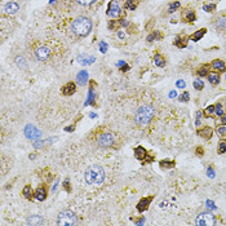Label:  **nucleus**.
Segmentation results:
<instances>
[{
  "instance_id": "obj_1",
  "label": "nucleus",
  "mask_w": 226,
  "mask_h": 226,
  "mask_svg": "<svg viewBox=\"0 0 226 226\" xmlns=\"http://www.w3.org/2000/svg\"><path fill=\"white\" fill-rule=\"evenodd\" d=\"M154 115H155V110H154L153 106L143 105L136 111L134 122H136L137 125H140V127H145V125H147L150 122L153 120Z\"/></svg>"
},
{
  "instance_id": "obj_2",
  "label": "nucleus",
  "mask_w": 226,
  "mask_h": 226,
  "mask_svg": "<svg viewBox=\"0 0 226 226\" xmlns=\"http://www.w3.org/2000/svg\"><path fill=\"white\" fill-rule=\"evenodd\" d=\"M84 177L87 184L89 185H101L105 181V171L99 166H92L85 171Z\"/></svg>"
},
{
  "instance_id": "obj_3",
  "label": "nucleus",
  "mask_w": 226,
  "mask_h": 226,
  "mask_svg": "<svg viewBox=\"0 0 226 226\" xmlns=\"http://www.w3.org/2000/svg\"><path fill=\"white\" fill-rule=\"evenodd\" d=\"M72 31L79 36H87L92 30V21L88 17H78L72 22Z\"/></svg>"
},
{
  "instance_id": "obj_4",
  "label": "nucleus",
  "mask_w": 226,
  "mask_h": 226,
  "mask_svg": "<svg viewBox=\"0 0 226 226\" xmlns=\"http://www.w3.org/2000/svg\"><path fill=\"white\" fill-rule=\"evenodd\" d=\"M78 222L76 220V215L72 211H62L58 215V220H57V225L60 226H71Z\"/></svg>"
},
{
  "instance_id": "obj_5",
  "label": "nucleus",
  "mask_w": 226,
  "mask_h": 226,
  "mask_svg": "<svg viewBox=\"0 0 226 226\" xmlns=\"http://www.w3.org/2000/svg\"><path fill=\"white\" fill-rule=\"evenodd\" d=\"M195 224L199 226H213L216 225V218L211 212H203L197 217Z\"/></svg>"
},
{
  "instance_id": "obj_6",
  "label": "nucleus",
  "mask_w": 226,
  "mask_h": 226,
  "mask_svg": "<svg viewBox=\"0 0 226 226\" xmlns=\"http://www.w3.org/2000/svg\"><path fill=\"white\" fill-rule=\"evenodd\" d=\"M25 134H26V137L29 140H37L41 136L40 131L37 129L35 125H33V124H27L26 125V128H25Z\"/></svg>"
},
{
  "instance_id": "obj_7",
  "label": "nucleus",
  "mask_w": 226,
  "mask_h": 226,
  "mask_svg": "<svg viewBox=\"0 0 226 226\" xmlns=\"http://www.w3.org/2000/svg\"><path fill=\"white\" fill-rule=\"evenodd\" d=\"M98 143H99V146H102V147H109L114 143V137L110 133H102L98 137Z\"/></svg>"
},
{
  "instance_id": "obj_8",
  "label": "nucleus",
  "mask_w": 226,
  "mask_h": 226,
  "mask_svg": "<svg viewBox=\"0 0 226 226\" xmlns=\"http://www.w3.org/2000/svg\"><path fill=\"white\" fill-rule=\"evenodd\" d=\"M35 56L39 61H47L49 58V56H51V49L47 48V47H40V48L36 49Z\"/></svg>"
},
{
  "instance_id": "obj_9",
  "label": "nucleus",
  "mask_w": 226,
  "mask_h": 226,
  "mask_svg": "<svg viewBox=\"0 0 226 226\" xmlns=\"http://www.w3.org/2000/svg\"><path fill=\"white\" fill-rule=\"evenodd\" d=\"M120 13H122V9H120V7H119V4L116 2H111L110 5H109L107 14L110 17H112V18H116V17L120 16Z\"/></svg>"
},
{
  "instance_id": "obj_10",
  "label": "nucleus",
  "mask_w": 226,
  "mask_h": 226,
  "mask_svg": "<svg viewBox=\"0 0 226 226\" xmlns=\"http://www.w3.org/2000/svg\"><path fill=\"white\" fill-rule=\"evenodd\" d=\"M4 10H5L7 14H14V13H17V10H20V5H18V3H16V2H9V3L5 4Z\"/></svg>"
},
{
  "instance_id": "obj_11",
  "label": "nucleus",
  "mask_w": 226,
  "mask_h": 226,
  "mask_svg": "<svg viewBox=\"0 0 226 226\" xmlns=\"http://www.w3.org/2000/svg\"><path fill=\"white\" fill-rule=\"evenodd\" d=\"M75 89H76V87H75L74 83H67V84H65L64 87H62L61 92L64 93L65 96H70V95H74L75 93Z\"/></svg>"
},
{
  "instance_id": "obj_12",
  "label": "nucleus",
  "mask_w": 226,
  "mask_h": 226,
  "mask_svg": "<svg viewBox=\"0 0 226 226\" xmlns=\"http://www.w3.org/2000/svg\"><path fill=\"white\" fill-rule=\"evenodd\" d=\"M151 199L153 198H143V199H141L140 203L137 204V209H138L140 212L147 209V207L150 205V203H151Z\"/></svg>"
},
{
  "instance_id": "obj_13",
  "label": "nucleus",
  "mask_w": 226,
  "mask_h": 226,
  "mask_svg": "<svg viewBox=\"0 0 226 226\" xmlns=\"http://www.w3.org/2000/svg\"><path fill=\"white\" fill-rule=\"evenodd\" d=\"M35 198L37 200H44V199H45L47 198V190H45V187H44V186L37 187V190L35 191Z\"/></svg>"
},
{
  "instance_id": "obj_14",
  "label": "nucleus",
  "mask_w": 226,
  "mask_h": 226,
  "mask_svg": "<svg viewBox=\"0 0 226 226\" xmlns=\"http://www.w3.org/2000/svg\"><path fill=\"white\" fill-rule=\"evenodd\" d=\"M76 80L80 85H85L87 81H88V72L87 71H80L76 76Z\"/></svg>"
},
{
  "instance_id": "obj_15",
  "label": "nucleus",
  "mask_w": 226,
  "mask_h": 226,
  "mask_svg": "<svg viewBox=\"0 0 226 226\" xmlns=\"http://www.w3.org/2000/svg\"><path fill=\"white\" fill-rule=\"evenodd\" d=\"M134 155H136L137 159H143V158H146V150L143 149L142 146L136 147V149H134Z\"/></svg>"
},
{
  "instance_id": "obj_16",
  "label": "nucleus",
  "mask_w": 226,
  "mask_h": 226,
  "mask_svg": "<svg viewBox=\"0 0 226 226\" xmlns=\"http://www.w3.org/2000/svg\"><path fill=\"white\" fill-rule=\"evenodd\" d=\"M96 58L93 57V56H81V57H79V61L81 65H89L92 64L93 61H95Z\"/></svg>"
},
{
  "instance_id": "obj_17",
  "label": "nucleus",
  "mask_w": 226,
  "mask_h": 226,
  "mask_svg": "<svg viewBox=\"0 0 226 226\" xmlns=\"http://www.w3.org/2000/svg\"><path fill=\"white\" fill-rule=\"evenodd\" d=\"M198 134H200V136L203 137V138H209V137L212 136V129H211L209 127H205V128H203V129L198 131Z\"/></svg>"
},
{
  "instance_id": "obj_18",
  "label": "nucleus",
  "mask_w": 226,
  "mask_h": 226,
  "mask_svg": "<svg viewBox=\"0 0 226 226\" xmlns=\"http://www.w3.org/2000/svg\"><path fill=\"white\" fill-rule=\"evenodd\" d=\"M213 67L216 68V70H220V71H225L226 70V65H225V62H222L221 60H216V61H213Z\"/></svg>"
},
{
  "instance_id": "obj_19",
  "label": "nucleus",
  "mask_w": 226,
  "mask_h": 226,
  "mask_svg": "<svg viewBox=\"0 0 226 226\" xmlns=\"http://www.w3.org/2000/svg\"><path fill=\"white\" fill-rule=\"evenodd\" d=\"M205 31H207L205 29H200V30H199V31H197V33L194 34V35H191L190 39H191L193 41H198V40H200V39L203 37V35L205 34Z\"/></svg>"
},
{
  "instance_id": "obj_20",
  "label": "nucleus",
  "mask_w": 226,
  "mask_h": 226,
  "mask_svg": "<svg viewBox=\"0 0 226 226\" xmlns=\"http://www.w3.org/2000/svg\"><path fill=\"white\" fill-rule=\"evenodd\" d=\"M29 225H41L43 224V218L40 216H31L27 221Z\"/></svg>"
},
{
  "instance_id": "obj_21",
  "label": "nucleus",
  "mask_w": 226,
  "mask_h": 226,
  "mask_svg": "<svg viewBox=\"0 0 226 226\" xmlns=\"http://www.w3.org/2000/svg\"><path fill=\"white\" fill-rule=\"evenodd\" d=\"M124 8L129 9V10H134L137 8V0H127V2H125Z\"/></svg>"
},
{
  "instance_id": "obj_22",
  "label": "nucleus",
  "mask_w": 226,
  "mask_h": 226,
  "mask_svg": "<svg viewBox=\"0 0 226 226\" xmlns=\"http://www.w3.org/2000/svg\"><path fill=\"white\" fill-rule=\"evenodd\" d=\"M208 80H209V83H212L213 85L218 84V83H220V76H218V74H216V72L209 74V75H208Z\"/></svg>"
},
{
  "instance_id": "obj_23",
  "label": "nucleus",
  "mask_w": 226,
  "mask_h": 226,
  "mask_svg": "<svg viewBox=\"0 0 226 226\" xmlns=\"http://www.w3.org/2000/svg\"><path fill=\"white\" fill-rule=\"evenodd\" d=\"M154 62H155V65L159 66V67H163V66L166 65V61H164V58H163L160 54H156L155 56V57H154Z\"/></svg>"
},
{
  "instance_id": "obj_24",
  "label": "nucleus",
  "mask_w": 226,
  "mask_h": 226,
  "mask_svg": "<svg viewBox=\"0 0 226 226\" xmlns=\"http://www.w3.org/2000/svg\"><path fill=\"white\" fill-rule=\"evenodd\" d=\"M31 193H33V191H31V187H30L29 185H26V186L23 187V190H22V195H23L25 198L30 199V198H31Z\"/></svg>"
},
{
  "instance_id": "obj_25",
  "label": "nucleus",
  "mask_w": 226,
  "mask_h": 226,
  "mask_svg": "<svg viewBox=\"0 0 226 226\" xmlns=\"http://www.w3.org/2000/svg\"><path fill=\"white\" fill-rule=\"evenodd\" d=\"M194 88H195L197 91H202L203 89V87H204V83L202 80H199V79H197V80H194Z\"/></svg>"
},
{
  "instance_id": "obj_26",
  "label": "nucleus",
  "mask_w": 226,
  "mask_h": 226,
  "mask_svg": "<svg viewBox=\"0 0 226 226\" xmlns=\"http://www.w3.org/2000/svg\"><path fill=\"white\" fill-rule=\"evenodd\" d=\"M216 114L218 116H222L224 115V110H222V105L221 103H217L216 105Z\"/></svg>"
},
{
  "instance_id": "obj_27",
  "label": "nucleus",
  "mask_w": 226,
  "mask_h": 226,
  "mask_svg": "<svg viewBox=\"0 0 226 226\" xmlns=\"http://www.w3.org/2000/svg\"><path fill=\"white\" fill-rule=\"evenodd\" d=\"M76 2L79 4H81V5H91V4L95 3L96 0H76Z\"/></svg>"
},
{
  "instance_id": "obj_28",
  "label": "nucleus",
  "mask_w": 226,
  "mask_h": 226,
  "mask_svg": "<svg viewBox=\"0 0 226 226\" xmlns=\"http://www.w3.org/2000/svg\"><path fill=\"white\" fill-rule=\"evenodd\" d=\"M225 151H226V142H221L220 143V147H218V153L222 154Z\"/></svg>"
},
{
  "instance_id": "obj_29",
  "label": "nucleus",
  "mask_w": 226,
  "mask_h": 226,
  "mask_svg": "<svg viewBox=\"0 0 226 226\" xmlns=\"http://www.w3.org/2000/svg\"><path fill=\"white\" fill-rule=\"evenodd\" d=\"M189 98H190L189 93H187V92H185V93H182V95H181V97H180V101H189Z\"/></svg>"
},
{
  "instance_id": "obj_30",
  "label": "nucleus",
  "mask_w": 226,
  "mask_h": 226,
  "mask_svg": "<svg viewBox=\"0 0 226 226\" xmlns=\"http://www.w3.org/2000/svg\"><path fill=\"white\" fill-rule=\"evenodd\" d=\"M160 166L162 167H172V166H174V163L173 162H167V160L164 162V160H163V162H160Z\"/></svg>"
},
{
  "instance_id": "obj_31",
  "label": "nucleus",
  "mask_w": 226,
  "mask_h": 226,
  "mask_svg": "<svg viewBox=\"0 0 226 226\" xmlns=\"http://www.w3.org/2000/svg\"><path fill=\"white\" fill-rule=\"evenodd\" d=\"M217 133H218L220 136H225V134H226V127H220V128L217 129Z\"/></svg>"
},
{
  "instance_id": "obj_32",
  "label": "nucleus",
  "mask_w": 226,
  "mask_h": 226,
  "mask_svg": "<svg viewBox=\"0 0 226 226\" xmlns=\"http://www.w3.org/2000/svg\"><path fill=\"white\" fill-rule=\"evenodd\" d=\"M186 17H187V20H189V21H191V22H193V21H195V14H194L193 12H189V13H187V16H186Z\"/></svg>"
},
{
  "instance_id": "obj_33",
  "label": "nucleus",
  "mask_w": 226,
  "mask_h": 226,
  "mask_svg": "<svg viewBox=\"0 0 226 226\" xmlns=\"http://www.w3.org/2000/svg\"><path fill=\"white\" fill-rule=\"evenodd\" d=\"M216 5L215 4H211V5H204V10L207 12H212V9H215Z\"/></svg>"
},
{
  "instance_id": "obj_34",
  "label": "nucleus",
  "mask_w": 226,
  "mask_h": 226,
  "mask_svg": "<svg viewBox=\"0 0 226 226\" xmlns=\"http://www.w3.org/2000/svg\"><path fill=\"white\" fill-rule=\"evenodd\" d=\"M16 62H17V65H18V66H22V67L25 66V64H23L25 61H23V58H22V57H17V58H16Z\"/></svg>"
},
{
  "instance_id": "obj_35",
  "label": "nucleus",
  "mask_w": 226,
  "mask_h": 226,
  "mask_svg": "<svg viewBox=\"0 0 226 226\" xmlns=\"http://www.w3.org/2000/svg\"><path fill=\"white\" fill-rule=\"evenodd\" d=\"M156 37H160L159 33H155V34H153V35H150V36L147 37V40H149V41H151L153 39H156Z\"/></svg>"
},
{
  "instance_id": "obj_36",
  "label": "nucleus",
  "mask_w": 226,
  "mask_h": 226,
  "mask_svg": "<svg viewBox=\"0 0 226 226\" xmlns=\"http://www.w3.org/2000/svg\"><path fill=\"white\" fill-rule=\"evenodd\" d=\"M99 49H101L102 52H106V49H107V45H106L105 41H102L101 44H99Z\"/></svg>"
},
{
  "instance_id": "obj_37",
  "label": "nucleus",
  "mask_w": 226,
  "mask_h": 226,
  "mask_svg": "<svg viewBox=\"0 0 226 226\" xmlns=\"http://www.w3.org/2000/svg\"><path fill=\"white\" fill-rule=\"evenodd\" d=\"M180 7V3H174V4H171V7H169V12H173V9L178 8Z\"/></svg>"
},
{
  "instance_id": "obj_38",
  "label": "nucleus",
  "mask_w": 226,
  "mask_h": 226,
  "mask_svg": "<svg viewBox=\"0 0 226 226\" xmlns=\"http://www.w3.org/2000/svg\"><path fill=\"white\" fill-rule=\"evenodd\" d=\"M185 85H186V83H185L184 80H178L177 81V87L178 88H185Z\"/></svg>"
},
{
  "instance_id": "obj_39",
  "label": "nucleus",
  "mask_w": 226,
  "mask_h": 226,
  "mask_svg": "<svg viewBox=\"0 0 226 226\" xmlns=\"http://www.w3.org/2000/svg\"><path fill=\"white\" fill-rule=\"evenodd\" d=\"M207 72H208V71H207V67H203V68H200L199 75H200V76H204V75H205Z\"/></svg>"
},
{
  "instance_id": "obj_40",
  "label": "nucleus",
  "mask_w": 226,
  "mask_h": 226,
  "mask_svg": "<svg viewBox=\"0 0 226 226\" xmlns=\"http://www.w3.org/2000/svg\"><path fill=\"white\" fill-rule=\"evenodd\" d=\"M213 111H215V106H209V107L207 109V111H205V112H207V114H212Z\"/></svg>"
},
{
  "instance_id": "obj_41",
  "label": "nucleus",
  "mask_w": 226,
  "mask_h": 226,
  "mask_svg": "<svg viewBox=\"0 0 226 226\" xmlns=\"http://www.w3.org/2000/svg\"><path fill=\"white\" fill-rule=\"evenodd\" d=\"M120 25H122V26H128V21H125V20H122Z\"/></svg>"
},
{
  "instance_id": "obj_42",
  "label": "nucleus",
  "mask_w": 226,
  "mask_h": 226,
  "mask_svg": "<svg viewBox=\"0 0 226 226\" xmlns=\"http://www.w3.org/2000/svg\"><path fill=\"white\" fill-rule=\"evenodd\" d=\"M176 96H177V95H176V92H174V91H172V92H171V95H169V97H171V98H173V97H176Z\"/></svg>"
},
{
  "instance_id": "obj_43",
  "label": "nucleus",
  "mask_w": 226,
  "mask_h": 226,
  "mask_svg": "<svg viewBox=\"0 0 226 226\" xmlns=\"http://www.w3.org/2000/svg\"><path fill=\"white\" fill-rule=\"evenodd\" d=\"M208 173H209V177H213V171H212V169H208Z\"/></svg>"
},
{
  "instance_id": "obj_44",
  "label": "nucleus",
  "mask_w": 226,
  "mask_h": 226,
  "mask_svg": "<svg viewBox=\"0 0 226 226\" xmlns=\"http://www.w3.org/2000/svg\"><path fill=\"white\" fill-rule=\"evenodd\" d=\"M119 37H120V39H123V37H124V34H123V33H119Z\"/></svg>"
},
{
  "instance_id": "obj_45",
  "label": "nucleus",
  "mask_w": 226,
  "mask_h": 226,
  "mask_svg": "<svg viewBox=\"0 0 226 226\" xmlns=\"http://www.w3.org/2000/svg\"><path fill=\"white\" fill-rule=\"evenodd\" d=\"M222 123L226 124V116H222Z\"/></svg>"
}]
</instances>
